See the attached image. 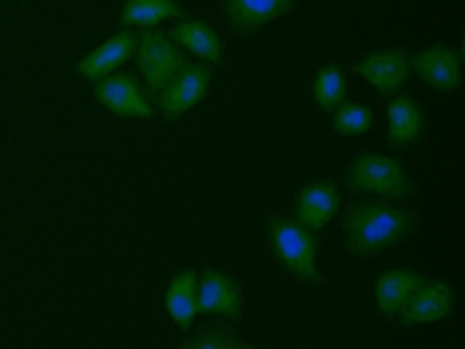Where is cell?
<instances>
[{"instance_id":"22","label":"cell","mask_w":465,"mask_h":349,"mask_svg":"<svg viewBox=\"0 0 465 349\" xmlns=\"http://www.w3.org/2000/svg\"><path fill=\"white\" fill-rule=\"evenodd\" d=\"M227 349H255V345H247V342H239V337H235V342H231Z\"/></svg>"},{"instance_id":"6","label":"cell","mask_w":465,"mask_h":349,"mask_svg":"<svg viewBox=\"0 0 465 349\" xmlns=\"http://www.w3.org/2000/svg\"><path fill=\"white\" fill-rule=\"evenodd\" d=\"M195 305L211 317H223V322H239L247 314V298H242L239 282L227 278L223 270H207L195 282Z\"/></svg>"},{"instance_id":"19","label":"cell","mask_w":465,"mask_h":349,"mask_svg":"<svg viewBox=\"0 0 465 349\" xmlns=\"http://www.w3.org/2000/svg\"><path fill=\"white\" fill-rule=\"evenodd\" d=\"M346 68H338V63H331V68H322L319 76L311 80V95H314V103L319 108H326V111H334L338 103L346 100Z\"/></svg>"},{"instance_id":"8","label":"cell","mask_w":465,"mask_h":349,"mask_svg":"<svg viewBox=\"0 0 465 349\" xmlns=\"http://www.w3.org/2000/svg\"><path fill=\"white\" fill-rule=\"evenodd\" d=\"M354 76L366 80L370 88L382 92V95H398L401 88H406V80L414 76V72H410V52H401V48L374 52V56L354 63Z\"/></svg>"},{"instance_id":"10","label":"cell","mask_w":465,"mask_h":349,"mask_svg":"<svg viewBox=\"0 0 465 349\" xmlns=\"http://www.w3.org/2000/svg\"><path fill=\"white\" fill-rule=\"evenodd\" d=\"M410 72L426 80L433 92H458L461 88V52L458 48H421L410 56Z\"/></svg>"},{"instance_id":"1","label":"cell","mask_w":465,"mask_h":349,"mask_svg":"<svg viewBox=\"0 0 465 349\" xmlns=\"http://www.w3.org/2000/svg\"><path fill=\"white\" fill-rule=\"evenodd\" d=\"M414 227V215L406 207H390V203H351L346 207V242L354 254L374 258L390 247H398L401 238Z\"/></svg>"},{"instance_id":"3","label":"cell","mask_w":465,"mask_h":349,"mask_svg":"<svg viewBox=\"0 0 465 349\" xmlns=\"http://www.w3.org/2000/svg\"><path fill=\"white\" fill-rule=\"evenodd\" d=\"M135 63H140V83L143 92L152 88V100L167 88V80L175 76L179 68H187L183 48H175V40L160 28H147L135 36Z\"/></svg>"},{"instance_id":"14","label":"cell","mask_w":465,"mask_h":349,"mask_svg":"<svg viewBox=\"0 0 465 349\" xmlns=\"http://www.w3.org/2000/svg\"><path fill=\"white\" fill-rule=\"evenodd\" d=\"M426 282L421 278V270H386L382 278L374 282V302H378V310H382L386 317H398V310L410 302V294L418 290V286Z\"/></svg>"},{"instance_id":"20","label":"cell","mask_w":465,"mask_h":349,"mask_svg":"<svg viewBox=\"0 0 465 349\" xmlns=\"http://www.w3.org/2000/svg\"><path fill=\"white\" fill-rule=\"evenodd\" d=\"M334 131L338 135H366V131H374V111H370L366 103L342 100L334 108Z\"/></svg>"},{"instance_id":"4","label":"cell","mask_w":465,"mask_h":349,"mask_svg":"<svg viewBox=\"0 0 465 349\" xmlns=\"http://www.w3.org/2000/svg\"><path fill=\"white\" fill-rule=\"evenodd\" d=\"M271 250H274V258L287 267L299 282H311V286H319V267H314V254H319V238H314V230H306L299 227L294 218H274L271 222Z\"/></svg>"},{"instance_id":"9","label":"cell","mask_w":465,"mask_h":349,"mask_svg":"<svg viewBox=\"0 0 465 349\" xmlns=\"http://www.w3.org/2000/svg\"><path fill=\"white\" fill-rule=\"evenodd\" d=\"M338 210H342V195H338V183H331V179H319V183L302 187L299 199H294V222L314 230V235H319L322 227H331L338 218Z\"/></svg>"},{"instance_id":"21","label":"cell","mask_w":465,"mask_h":349,"mask_svg":"<svg viewBox=\"0 0 465 349\" xmlns=\"http://www.w3.org/2000/svg\"><path fill=\"white\" fill-rule=\"evenodd\" d=\"M231 342H235V334H231L227 325H207V330H199L183 349H227Z\"/></svg>"},{"instance_id":"2","label":"cell","mask_w":465,"mask_h":349,"mask_svg":"<svg viewBox=\"0 0 465 349\" xmlns=\"http://www.w3.org/2000/svg\"><path fill=\"white\" fill-rule=\"evenodd\" d=\"M346 187L358 190V195H374V199H410L414 195V183H410L406 167L398 163L394 155H358L351 167H346Z\"/></svg>"},{"instance_id":"13","label":"cell","mask_w":465,"mask_h":349,"mask_svg":"<svg viewBox=\"0 0 465 349\" xmlns=\"http://www.w3.org/2000/svg\"><path fill=\"white\" fill-rule=\"evenodd\" d=\"M453 310V286L450 282H421L410 302L398 310L401 325H430V322H441Z\"/></svg>"},{"instance_id":"18","label":"cell","mask_w":465,"mask_h":349,"mask_svg":"<svg viewBox=\"0 0 465 349\" xmlns=\"http://www.w3.org/2000/svg\"><path fill=\"white\" fill-rule=\"evenodd\" d=\"M390 143L394 147H406V143H414L418 135H421V127H426V120H421V108H418V100L414 95H406V92H398V95H390Z\"/></svg>"},{"instance_id":"17","label":"cell","mask_w":465,"mask_h":349,"mask_svg":"<svg viewBox=\"0 0 465 349\" xmlns=\"http://www.w3.org/2000/svg\"><path fill=\"white\" fill-rule=\"evenodd\" d=\"M179 16H187V13L175 0H124L120 24H124V32H132V28L147 32V28H160L163 20H179Z\"/></svg>"},{"instance_id":"16","label":"cell","mask_w":465,"mask_h":349,"mask_svg":"<svg viewBox=\"0 0 465 349\" xmlns=\"http://www.w3.org/2000/svg\"><path fill=\"white\" fill-rule=\"evenodd\" d=\"M195 282H199V270H192V267H183L172 282H167L163 305H167V314H172V322L179 325V330H192V325H195V314H199Z\"/></svg>"},{"instance_id":"11","label":"cell","mask_w":465,"mask_h":349,"mask_svg":"<svg viewBox=\"0 0 465 349\" xmlns=\"http://www.w3.org/2000/svg\"><path fill=\"white\" fill-rule=\"evenodd\" d=\"M167 36L175 40V48H183V56H195L199 63H219L227 56L223 36H219V32L211 28L207 20H199V16H179L175 28L167 32Z\"/></svg>"},{"instance_id":"5","label":"cell","mask_w":465,"mask_h":349,"mask_svg":"<svg viewBox=\"0 0 465 349\" xmlns=\"http://www.w3.org/2000/svg\"><path fill=\"white\" fill-rule=\"evenodd\" d=\"M211 83H215L211 63H187V68H179L175 76L167 80V88L155 95V111H160L163 120H179V115L192 111L195 103L211 92Z\"/></svg>"},{"instance_id":"7","label":"cell","mask_w":465,"mask_h":349,"mask_svg":"<svg viewBox=\"0 0 465 349\" xmlns=\"http://www.w3.org/2000/svg\"><path fill=\"white\" fill-rule=\"evenodd\" d=\"M92 95H96V103H104V108L115 115H132V120H152L155 115V103H152V95L143 92L140 76L115 72V76L100 80L96 88H92Z\"/></svg>"},{"instance_id":"12","label":"cell","mask_w":465,"mask_h":349,"mask_svg":"<svg viewBox=\"0 0 465 349\" xmlns=\"http://www.w3.org/2000/svg\"><path fill=\"white\" fill-rule=\"evenodd\" d=\"M132 56H135V32H115V36H108L100 48H92L88 56L76 63V76L100 83V80L115 76Z\"/></svg>"},{"instance_id":"15","label":"cell","mask_w":465,"mask_h":349,"mask_svg":"<svg viewBox=\"0 0 465 349\" xmlns=\"http://www.w3.org/2000/svg\"><path fill=\"white\" fill-rule=\"evenodd\" d=\"M294 0H227V20L242 32H259L271 20H282Z\"/></svg>"}]
</instances>
